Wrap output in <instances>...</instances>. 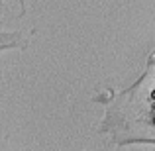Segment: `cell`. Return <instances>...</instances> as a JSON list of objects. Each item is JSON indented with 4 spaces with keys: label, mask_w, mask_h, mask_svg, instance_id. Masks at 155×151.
Masks as SVG:
<instances>
[]
</instances>
